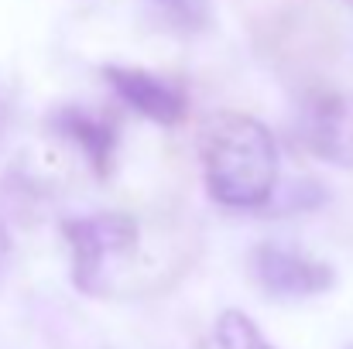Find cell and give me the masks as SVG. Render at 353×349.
I'll use <instances>...</instances> for the list:
<instances>
[{
	"instance_id": "30bf717a",
	"label": "cell",
	"mask_w": 353,
	"mask_h": 349,
	"mask_svg": "<svg viewBox=\"0 0 353 349\" xmlns=\"http://www.w3.org/2000/svg\"><path fill=\"white\" fill-rule=\"evenodd\" d=\"M3 120H7V103H3V96H0V130H3Z\"/></svg>"
},
{
	"instance_id": "3957f363",
	"label": "cell",
	"mask_w": 353,
	"mask_h": 349,
	"mask_svg": "<svg viewBox=\"0 0 353 349\" xmlns=\"http://www.w3.org/2000/svg\"><path fill=\"white\" fill-rule=\"evenodd\" d=\"M250 267L257 284L274 298H312L336 284V271L330 264L278 243H261L250 257Z\"/></svg>"
},
{
	"instance_id": "277c9868",
	"label": "cell",
	"mask_w": 353,
	"mask_h": 349,
	"mask_svg": "<svg viewBox=\"0 0 353 349\" xmlns=\"http://www.w3.org/2000/svg\"><path fill=\"white\" fill-rule=\"evenodd\" d=\"M103 79L134 114L148 116L161 127H179L189 114V93L179 79L130 65H103Z\"/></svg>"
},
{
	"instance_id": "7a4b0ae2",
	"label": "cell",
	"mask_w": 353,
	"mask_h": 349,
	"mask_svg": "<svg viewBox=\"0 0 353 349\" xmlns=\"http://www.w3.org/2000/svg\"><path fill=\"white\" fill-rule=\"evenodd\" d=\"M62 233L72 250V284L83 295L103 298L123 291V277L134 274L141 257V223L127 213H97L65 220Z\"/></svg>"
},
{
	"instance_id": "52a82bcc",
	"label": "cell",
	"mask_w": 353,
	"mask_h": 349,
	"mask_svg": "<svg viewBox=\"0 0 353 349\" xmlns=\"http://www.w3.org/2000/svg\"><path fill=\"white\" fill-rule=\"evenodd\" d=\"M216 343L220 349H274L257 329V322L243 315L240 308H227L216 319Z\"/></svg>"
},
{
	"instance_id": "9c48e42d",
	"label": "cell",
	"mask_w": 353,
	"mask_h": 349,
	"mask_svg": "<svg viewBox=\"0 0 353 349\" xmlns=\"http://www.w3.org/2000/svg\"><path fill=\"white\" fill-rule=\"evenodd\" d=\"M7 257H10V240L0 230V274H3V267H7Z\"/></svg>"
},
{
	"instance_id": "8992f818",
	"label": "cell",
	"mask_w": 353,
	"mask_h": 349,
	"mask_svg": "<svg viewBox=\"0 0 353 349\" xmlns=\"http://www.w3.org/2000/svg\"><path fill=\"white\" fill-rule=\"evenodd\" d=\"M48 127L59 137H69L72 144H79V151L90 158L93 171L100 178L110 175L114 168V151H117V123L110 116H97L86 114L83 107H59L55 114L48 116Z\"/></svg>"
},
{
	"instance_id": "5b68a950",
	"label": "cell",
	"mask_w": 353,
	"mask_h": 349,
	"mask_svg": "<svg viewBox=\"0 0 353 349\" xmlns=\"http://www.w3.org/2000/svg\"><path fill=\"white\" fill-rule=\"evenodd\" d=\"M302 144L336 165L353 168V93H323L302 114Z\"/></svg>"
},
{
	"instance_id": "8fae6325",
	"label": "cell",
	"mask_w": 353,
	"mask_h": 349,
	"mask_svg": "<svg viewBox=\"0 0 353 349\" xmlns=\"http://www.w3.org/2000/svg\"><path fill=\"white\" fill-rule=\"evenodd\" d=\"M343 3H347V7H353V0H343Z\"/></svg>"
},
{
	"instance_id": "ba28073f",
	"label": "cell",
	"mask_w": 353,
	"mask_h": 349,
	"mask_svg": "<svg viewBox=\"0 0 353 349\" xmlns=\"http://www.w3.org/2000/svg\"><path fill=\"white\" fill-rule=\"evenodd\" d=\"M154 3L182 31H206L213 24V0H154Z\"/></svg>"
},
{
	"instance_id": "6da1fadb",
	"label": "cell",
	"mask_w": 353,
	"mask_h": 349,
	"mask_svg": "<svg viewBox=\"0 0 353 349\" xmlns=\"http://www.w3.org/2000/svg\"><path fill=\"white\" fill-rule=\"evenodd\" d=\"M203 182L213 202L227 209H261L274 195L278 144L274 134L247 114H216L199 137Z\"/></svg>"
}]
</instances>
